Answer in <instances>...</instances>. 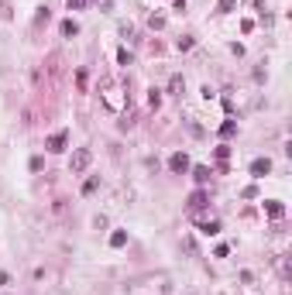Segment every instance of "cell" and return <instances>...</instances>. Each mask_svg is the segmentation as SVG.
I'll list each match as a JSON object with an SVG mask.
<instances>
[{"label": "cell", "instance_id": "cell-1", "mask_svg": "<svg viewBox=\"0 0 292 295\" xmlns=\"http://www.w3.org/2000/svg\"><path fill=\"white\" fill-rule=\"evenodd\" d=\"M103 103H107L114 114L124 110V96H120V86H117V82H107V86H103Z\"/></svg>", "mask_w": 292, "mask_h": 295}, {"label": "cell", "instance_id": "cell-2", "mask_svg": "<svg viewBox=\"0 0 292 295\" xmlns=\"http://www.w3.org/2000/svg\"><path fill=\"white\" fill-rule=\"evenodd\" d=\"M93 161V151L90 148H76L72 151V158H69V168H72V175H79V172H86V165Z\"/></svg>", "mask_w": 292, "mask_h": 295}, {"label": "cell", "instance_id": "cell-3", "mask_svg": "<svg viewBox=\"0 0 292 295\" xmlns=\"http://www.w3.org/2000/svg\"><path fill=\"white\" fill-rule=\"evenodd\" d=\"M186 168H189V155H186V151H175V155L169 158V172H175V175H182Z\"/></svg>", "mask_w": 292, "mask_h": 295}, {"label": "cell", "instance_id": "cell-4", "mask_svg": "<svg viewBox=\"0 0 292 295\" xmlns=\"http://www.w3.org/2000/svg\"><path fill=\"white\" fill-rule=\"evenodd\" d=\"M65 144H69V134H65V131H55L52 138L45 141V148H48V151H65Z\"/></svg>", "mask_w": 292, "mask_h": 295}, {"label": "cell", "instance_id": "cell-5", "mask_svg": "<svg viewBox=\"0 0 292 295\" xmlns=\"http://www.w3.org/2000/svg\"><path fill=\"white\" fill-rule=\"evenodd\" d=\"M268 172H272V158H254L251 161V175L254 178H265Z\"/></svg>", "mask_w": 292, "mask_h": 295}, {"label": "cell", "instance_id": "cell-6", "mask_svg": "<svg viewBox=\"0 0 292 295\" xmlns=\"http://www.w3.org/2000/svg\"><path fill=\"white\" fill-rule=\"evenodd\" d=\"M206 203H210V196H206V192H203V189H196L193 196H189V210H203V206H206Z\"/></svg>", "mask_w": 292, "mask_h": 295}, {"label": "cell", "instance_id": "cell-7", "mask_svg": "<svg viewBox=\"0 0 292 295\" xmlns=\"http://www.w3.org/2000/svg\"><path fill=\"white\" fill-rule=\"evenodd\" d=\"M265 210H268V217L272 220H282V213H285L282 203H275V199H265Z\"/></svg>", "mask_w": 292, "mask_h": 295}, {"label": "cell", "instance_id": "cell-8", "mask_svg": "<svg viewBox=\"0 0 292 295\" xmlns=\"http://www.w3.org/2000/svg\"><path fill=\"white\" fill-rule=\"evenodd\" d=\"M193 178L199 182V185H206V182H210V168H206V165H196V168H193Z\"/></svg>", "mask_w": 292, "mask_h": 295}, {"label": "cell", "instance_id": "cell-9", "mask_svg": "<svg viewBox=\"0 0 292 295\" xmlns=\"http://www.w3.org/2000/svg\"><path fill=\"white\" fill-rule=\"evenodd\" d=\"M199 234L216 237V234H220V223H216V220H206V223H199Z\"/></svg>", "mask_w": 292, "mask_h": 295}, {"label": "cell", "instance_id": "cell-10", "mask_svg": "<svg viewBox=\"0 0 292 295\" xmlns=\"http://www.w3.org/2000/svg\"><path fill=\"white\" fill-rule=\"evenodd\" d=\"M182 89H186V82H182V76H172V79H169V93H175V96H182Z\"/></svg>", "mask_w": 292, "mask_h": 295}, {"label": "cell", "instance_id": "cell-11", "mask_svg": "<svg viewBox=\"0 0 292 295\" xmlns=\"http://www.w3.org/2000/svg\"><path fill=\"white\" fill-rule=\"evenodd\" d=\"M124 244H127V234L124 230H114L110 234V247H124Z\"/></svg>", "mask_w": 292, "mask_h": 295}, {"label": "cell", "instance_id": "cell-12", "mask_svg": "<svg viewBox=\"0 0 292 295\" xmlns=\"http://www.w3.org/2000/svg\"><path fill=\"white\" fill-rule=\"evenodd\" d=\"M62 35H65V38L79 35V24H76V21H62Z\"/></svg>", "mask_w": 292, "mask_h": 295}, {"label": "cell", "instance_id": "cell-13", "mask_svg": "<svg viewBox=\"0 0 292 295\" xmlns=\"http://www.w3.org/2000/svg\"><path fill=\"white\" fill-rule=\"evenodd\" d=\"M100 189V178H86L83 182V196H90V192H97Z\"/></svg>", "mask_w": 292, "mask_h": 295}, {"label": "cell", "instance_id": "cell-14", "mask_svg": "<svg viewBox=\"0 0 292 295\" xmlns=\"http://www.w3.org/2000/svg\"><path fill=\"white\" fill-rule=\"evenodd\" d=\"M193 45H196V41L189 38V35H182V38L175 41V48H179V52H189V48H193Z\"/></svg>", "mask_w": 292, "mask_h": 295}, {"label": "cell", "instance_id": "cell-15", "mask_svg": "<svg viewBox=\"0 0 292 295\" xmlns=\"http://www.w3.org/2000/svg\"><path fill=\"white\" fill-rule=\"evenodd\" d=\"M117 62H120V65H131V62H134V55H131L127 48H120V52H117Z\"/></svg>", "mask_w": 292, "mask_h": 295}, {"label": "cell", "instance_id": "cell-16", "mask_svg": "<svg viewBox=\"0 0 292 295\" xmlns=\"http://www.w3.org/2000/svg\"><path fill=\"white\" fill-rule=\"evenodd\" d=\"M216 7H220V14H231L234 7H237V0H220V4H216Z\"/></svg>", "mask_w": 292, "mask_h": 295}, {"label": "cell", "instance_id": "cell-17", "mask_svg": "<svg viewBox=\"0 0 292 295\" xmlns=\"http://www.w3.org/2000/svg\"><path fill=\"white\" fill-rule=\"evenodd\" d=\"M234 131H237V124H234V120H227V124H220V134H224V138H231Z\"/></svg>", "mask_w": 292, "mask_h": 295}, {"label": "cell", "instance_id": "cell-18", "mask_svg": "<svg viewBox=\"0 0 292 295\" xmlns=\"http://www.w3.org/2000/svg\"><path fill=\"white\" fill-rule=\"evenodd\" d=\"M148 24L158 31V28H165V18H162V14H152V18H148Z\"/></svg>", "mask_w": 292, "mask_h": 295}, {"label": "cell", "instance_id": "cell-19", "mask_svg": "<svg viewBox=\"0 0 292 295\" xmlns=\"http://www.w3.org/2000/svg\"><path fill=\"white\" fill-rule=\"evenodd\" d=\"M148 103L158 110V103H162V89H152V93H148Z\"/></svg>", "mask_w": 292, "mask_h": 295}, {"label": "cell", "instance_id": "cell-20", "mask_svg": "<svg viewBox=\"0 0 292 295\" xmlns=\"http://www.w3.org/2000/svg\"><path fill=\"white\" fill-rule=\"evenodd\" d=\"M65 4H69L72 11H83V7H86V0H65Z\"/></svg>", "mask_w": 292, "mask_h": 295}, {"label": "cell", "instance_id": "cell-21", "mask_svg": "<svg viewBox=\"0 0 292 295\" xmlns=\"http://www.w3.org/2000/svg\"><path fill=\"white\" fill-rule=\"evenodd\" d=\"M7 285H11V275H7V271H0V288H7Z\"/></svg>", "mask_w": 292, "mask_h": 295}, {"label": "cell", "instance_id": "cell-22", "mask_svg": "<svg viewBox=\"0 0 292 295\" xmlns=\"http://www.w3.org/2000/svg\"><path fill=\"white\" fill-rule=\"evenodd\" d=\"M110 4H114V0H100V7H103V11H110Z\"/></svg>", "mask_w": 292, "mask_h": 295}]
</instances>
